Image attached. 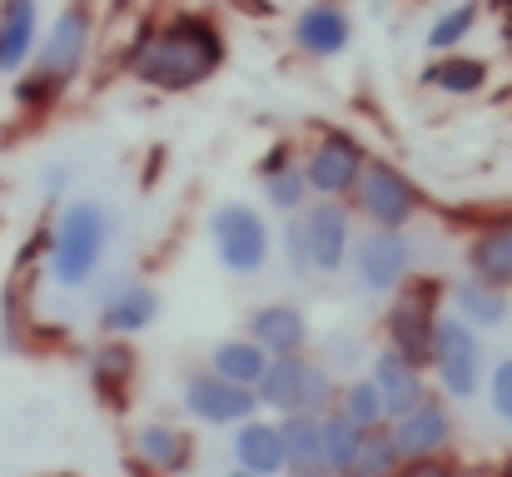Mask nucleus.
<instances>
[{
    "mask_svg": "<svg viewBox=\"0 0 512 477\" xmlns=\"http://www.w3.org/2000/svg\"><path fill=\"white\" fill-rule=\"evenodd\" d=\"M284 428V473L289 477H334L329 473V458H324V418H309V413H294V418H279Z\"/></svg>",
    "mask_w": 512,
    "mask_h": 477,
    "instance_id": "22",
    "label": "nucleus"
},
{
    "mask_svg": "<svg viewBox=\"0 0 512 477\" xmlns=\"http://www.w3.org/2000/svg\"><path fill=\"white\" fill-rule=\"evenodd\" d=\"M339 413L348 423H358L363 433H373V428H388L393 418H388V403H383V393H378V383L363 373V378H353V383H343L339 393Z\"/></svg>",
    "mask_w": 512,
    "mask_h": 477,
    "instance_id": "29",
    "label": "nucleus"
},
{
    "mask_svg": "<svg viewBox=\"0 0 512 477\" xmlns=\"http://www.w3.org/2000/svg\"><path fill=\"white\" fill-rule=\"evenodd\" d=\"M115 234V214L100 199H70L55 214L50 229V249H45V274L55 279V289H85L100 274V259L110 249Z\"/></svg>",
    "mask_w": 512,
    "mask_h": 477,
    "instance_id": "3",
    "label": "nucleus"
},
{
    "mask_svg": "<svg viewBox=\"0 0 512 477\" xmlns=\"http://www.w3.org/2000/svg\"><path fill=\"white\" fill-rule=\"evenodd\" d=\"M299 219H304V234H309V249H314V279L343 274L348 259H353V244H358L353 204L348 199H314Z\"/></svg>",
    "mask_w": 512,
    "mask_h": 477,
    "instance_id": "11",
    "label": "nucleus"
},
{
    "mask_svg": "<svg viewBox=\"0 0 512 477\" xmlns=\"http://www.w3.org/2000/svg\"><path fill=\"white\" fill-rule=\"evenodd\" d=\"M483 338L468 318H458L453 309H443L438 318V338H433V378L448 398H478L483 388Z\"/></svg>",
    "mask_w": 512,
    "mask_h": 477,
    "instance_id": "10",
    "label": "nucleus"
},
{
    "mask_svg": "<svg viewBox=\"0 0 512 477\" xmlns=\"http://www.w3.org/2000/svg\"><path fill=\"white\" fill-rule=\"evenodd\" d=\"M85 373H90V388H95V393L115 408V403L125 398V388L135 383V348H130L125 338H110V343L90 348Z\"/></svg>",
    "mask_w": 512,
    "mask_h": 477,
    "instance_id": "25",
    "label": "nucleus"
},
{
    "mask_svg": "<svg viewBox=\"0 0 512 477\" xmlns=\"http://www.w3.org/2000/svg\"><path fill=\"white\" fill-rule=\"evenodd\" d=\"M339 378L329 363L309 358V353H294V358H274L264 383H259V403L274 408L279 418H294V413H309V418H329L339 408Z\"/></svg>",
    "mask_w": 512,
    "mask_h": 477,
    "instance_id": "5",
    "label": "nucleus"
},
{
    "mask_svg": "<svg viewBox=\"0 0 512 477\" xmlns=\"http://www.w3.org/2000/svg\"><path fill=\"white\" fill-rule=\"evenodd\" d=\"M348 204H353V214L363 219V229H408V224L423 214V189H418L393 159L373 155Z\"/></svg>",
    "mask_w": 512,
    "mask_h": 477,
    "instance_id": "6",
    "label": "nucleus"
},
{
    "mask_svg": "<svg viewBox=\"0 0 512 477\" xmlns=\"http://www.w3.org/2000/svg\"><path fill=\"white\" fill-rule=\"evenodd\" d=\"M453 413L443 398H428L423 408H413L408 418L393 423V443L403 453V463H423V458H438L443 448H453Z\"/></svg>",
    "mask_w": 512,
    "mask_h": 477,
    "instance_id": "15",
    "label": "nucleus"
},
{
    "mask_svg": "<svg viewBox=\"0 0 512 477\" xmlns=\"http://www.w3.org/2000/svg\"><path fill=\"white\" fill-rule=\"evenodd\" d=\"M398 477H458V468H448L443 458H423V463H403Z\"/></svg>",
    "mask_w": 512,
    "mask_h": 477,
    "instance_id": "35",
    "label": "nucleus"
},
{
    "mask_svg": "<svg viewBox=\"0 0 512 477\" xmlns=\"http://www.w3.org/2000/svg\"><path fill=\"white\" fill-rule=\"evenodd\" d=\"M279 249H284V264L294 279H314V249H309V234H304V219H284V234H279Z\"/></svg>",
    "mask_w": 512,
    "mask_h": 477,
    "instance_id": "32",
    "label": "nucleus"
},
{
    "mask_svg": "<svg viewBox=\"0 0 512 477\" xmlns=\"http://www.w3.org/2000/svg\"><path fill=\"white\" fill-rule=\"evenodd\" d=\"M478 20H483V0H458V5H448V10L428 25L423 50H428V55H453V50H463V40L478 30Z\"/></svg>",
    "mask_w": 512,
    "mask_h": 477,
    "instance_id": "27",
    "label": "nucleus"
},
{
    "mask_svg": "<svg viewBox=\"0 0 512 477\" xmlns=\"http://www.w3.org/2000/svg\"><path fill=\"white\" fill-rule=\"evenodd\" d=\"M368 159L373 155L358 145V135H348L343 125H319L304 150V174L314 184V199H353Z\"/></svg>",
    "mask_w": 512,
    "mask_h": 477,
    "instance_id": "9",
    "label": "nucleus"
},
{
    "mask_svg": "<svg viewBox=\"0 0 512 477\" xmlns=\"http://www.w3.org/2000/svg\"><path fill=\"white\" fill-rule=\"evenodd\" d=\"M488 403H493V413L512 428V358H498V363H493V373H488Z\"/></svg>",
    "mask_w": 512,
    "mask_h": 477,
    "instance_id": "33",
    "label": "nucleus"
},
{
    "mask_svg": "<svg viewBox=\"0 0 512 477\" xmlns=\"http://www.w3.org/2000/svg\"><path fill=\"white\" fill-rule=\"evenodd\" d=\"M90 40H95V5L90 0H70L50 20V30L40 35V50H35L30 70L10 80L15 110L20 115H45L80 80V70L90 60Z\"/></svg>",
    "mask_w": 512,
    "mask_h": 477,
    "instance_id": "2",
    "label": "nucleus"
},
{
    "mask_svg": "<svg viewBox=\"0 0 512 477\" xmlns=\"http://www.w3.org/2000/svg\"><path fill=\"white\" fill-rule=\"evenodd\" d=\"M443 304H448V284L443 279H428V274H413L388 314H383V338L388 348H398L408 363L428 368L433 373V338H438V318H443Z\"/></svg>",
    "mask_w": 512,
    "mask_h": 477,
    "instance_id": "4",
    "label": "nucleus"
},
{
    "mask_svg": "<svg viewBox=\"0 0 512 477\" xmlns=\"http://www.w3.org/2000/svg\"><path fill=\"white\" fill-rule=\"evenodd\" d=\"M348 40H353V15L343 0H309L289 25V45L309 60H339Z\"/></svg>",
    "mask_w": 512,
    "mask_h": 477,
    "instance_id": "13",
    "label": "nucleus"
},
{
    "mask_svg": "<svg viewBox=\"0 0 512 477\" xmlns=\"http://www.w3.org/2000/svg\"><path fill=\"white\" fill-rule=\"evenodd\" d=\"M184 408H189V418H199V423H209V428H239V423L254 418L259 388L229 383V378H219V373L204 363V368H194V373L184 378Z\"/></svg>",
    "mask_w": 512,
    "mask_h": 477,
    "instance_id": "12",
    "label": "nucleus"
},
{
    "mask_svg": "<svg viewBox=\"0 0 512 477\" xmlns=\"http://www.w3.org/2000/svg\"><path fill=\"white\" fill-rule=\"evenodd\" d=\"M259 189H264L269 209H279L284 219H294V214H304V209L314 204V184H309V174H304V159L289 164V169L259 174Z\"/></svg>",
    "mask_w": 512,
    "mask_h": 477,
    "instance_id": "28",
    "label": "nucleus"
},
{
    "mask_svg": "<svg viewBox=\"0 0 512 477\" xmlns=\"http://www.w3.org/2000/svg\"><path fill=\"white\" fill-rule=\"evenodd\" d=\"M363 428L358 423H348L339 408L324 418V458H329V473L334 477H348L353 473V463H358V453H363Z\"/></svg>",
    "mask_w": 512,
    "mask_h": 477,
    "instance_id": "30",
    "label": "nucleus"
},
{
    "mask_svg": "<svg viewBox=\"0 0 512 477\" xmlns=\"http://www.w3.org/2000/svg\"><path fill=\"white\" fill-rule=\"evenodd\" d=\"M40 50V0H0V75L15 80Z\"/></svg>",
    "mask_w": 512,
    "mask_h": 477,
    "instance_id": "16",
    "label": "nucleus"
},
{
    "mask_svg": "<svg viewBox=\"0 0 512 477\" xmlns=\"http://www.w3.org/2000/svg\"><path fill=\"white\" fill-rule=\"evenodd\" d=\"M229 60V35L209 10H174L150 25L125 55V75L160 95H189L209 85Z\"/></svg>",
    "mask_w": 512,
    "mask_h": 477,
    "instance_id": "1",
    "label": "nucleus"
},
{
    "mask_svg": "<svg viewBox=\"0 0 512 477\" xmlns=\"http://www.w3.org/2000/svg\"><path fill=\"white\" fill-rule=\"evenodd\" d=\"M155 318H160V289L145 284V279H125V289L100 309L95 323H100L105 338H135V333H145Z\"/></svg>",
    "mask_w": 512,
    "mask_h": 477,
    "instance_id": "19",
    "label": "nucleus"
},
{
    "mask_svg": "<svg viewBox=\"0 0 512 477\" xmlns=\"http://www.w3.org/2000/svg\"><path fill=\"white\" fill-rule=\"evenodd\" d=\"M40 189H45V199H65V189H70V164L40 169Z\"/></svg>",
    "mask_w": 512,
    "mask_h": 477,
    "instance_id": "34",
    "label": "nucleus"
},
{
    "mask_svg": "<svg viewBox=\"0 0 512 477\" xmlns=\"http://www.w3.org/2000/svg\"><path fill=\"white\" fill-rule=\"evenodd\" d=\"M488 10H493L503 25H512V0H488Z\"/></svg>",
    "mask_w": 512,
    "mask_h": 477,
    "instance_id": "36",
    "label": "nucleus"
},
{
    "mask_svg": "<svg viewBox=\"0 0 512 477\" xmlns=\"http://www.w3.org/2000/svg\"><path fill=\"white\" fill-rule=\"evenodd\" d=\"M209 244H214V259L239 274V279H254L264 264H269V249H274V234H269V219L254 209V204H219L209 214Z\"/></svg>",
    "mask_w": 512,
    "mask_h": 477,
    "instance_id": "8",
    "label": "nucleus"
},
{
    "mask_svg": "<svg viewBox=\"0 0 512 477\" xmlns=\"http://www.w3.org/2000/svg\"><path fill=\"white\" fill-rule=\"evenodd\" d=\"M493 80V65L483 55H468V50H453V55H433L428 70H423V85L448 95V100H468V95H483Z\"/></svg>",
    "mask_w": 512,
    "mask_h": 477,
    "instance_id": "20",
    "label": "nucleus"
},
{
    "mask_svg": "<svg viewBox=\"0 0 512 477\" xmlns=\"http://www.w3.org/2000/svg\"><path fill=\"white\" fill-rule=\"evenodd\" d=\"M269 363H274V353L259 348L249 333H239V338H219V343L209 348V368H214L219 378H229V383H244V388H259L264 373H269Z\"/></svg>",
    "mask_w": 512,
    "mask_h": 477,
    "instance_id": "24",
    "label": "nucleus"
},
{
    "mask_svg": "<svg viewBox=\"0 0 512 477\" xmlns=\"http://www.w3.org/2000/svg\"><path fill=\"white\" fill-rule=\"evenodd\" d=\"M503 50L512 55V25H503Z\"/></svg>",
    "mask_w": 512,
    "mask_h": 477,
    "instance_id": "37",
    "label": "nucleus"
},
{
    "mask_svg": "<svg viewBox=\"0 0 512 477\" xmlns=\"http://www.w3.org/2000/svg\"><path fill=\"white\" fill-rule=\"evenodd\" d=\"M398 473H403V453L393 443V423L388 428H373L363 438V453H358V463H353L348 477H398Z\"/></svg>",
    "mask_w": 512,
    "mask_h": 477,
    "instance_id": "31",
    "label": "nucleus"
},
{
    "mask_svg": "<svg viewBox=\"0 0 512 477\" xmlns=\"http://www.w3.org/2000/svg\"><path fill=\"white\" fill-rule=\"evenodd\" d=\"M55 477H75V473H55Z\"/></svg>",
    "mask_w": 512,
    "mask_h": 477,
    "instance_id": "39",
    "label": "nucleus"
},
{
    "mask_svg": "<svg viewBox=\"0 0 512 477\" xmlns=\"http://www.w3.org/2000/svg\"><path fill=\"white\" fill-rule=\"evenodd\" d=\"M448 309H453L458 318H468V323L483 333V328H503V323H508L512 299H508V289H493V284L463 274V279L448 284Z\"/></svg>",
    "mask_w": 512,
    "mask_h": 477,
    "instance_id": "23",
    "label": "nucleus"
},
{
    "mask_svg": "<svg viewBox=\"0 0 512 477\" xmlns=\"http://www.w3.org/2000/svg\"><path fill=\"white\" fill-rule=\"evenodd\" d=\"M234 463L254 477H274L284 473V428L279 423H264V418H249L234 428Z\"/></svg>",
    "mask_w": 512,
    "mask_h": 477,
    "instance_id": "21",
    "label": "nucleus"
},
{
    "mask_svg": "<svg viewBox=\"0 0 512 477\" xmlns=\"http://www.w3.org/2000/svg\"><path fill=\"white\" fill-rule=\"evenodd\" d=\"M413 259H418V249H413L408 229H363L353 244V259H348L353 289L368 299H393L413 279Z\"/></svg>",
    "mask_w": 512,
    "mask_h": 477,
    "instance_id": "7",
    "label": "nucleus"
},
{
    "mask_svg": "<svg viewBox=\"0 0 512 477\" xmlns=\"http://www.w3.org/2000/svg\"><path fill=\"white\" fill-rule=\"evenodd\" d=\"M244 333L259 348H269L274 358H294V353L309 348V314L299 304H259L244 318Z\"/></svg>",
    "mask_w": 512,
    "mask_h": 477,
    "instance_id": "17",
    "label": "nucleus"
},
{
    "mask_svg": "<svg viewBox=\"0 0 512 477\" xmlns=\"http://www.w3.org/2000/svg\"><path fill=\"white\" fill-rule=\"evenodd\" d=\"M368 378L378 383V393H383V403H388V418L398 423V418H408L413 408H423L428 398H433V388H428V368H418V363H408L398 348H378L373 353V368H368Z\"/></svg>",
    "mask_w": 512,
    "mask_h": 477,
    "instance_id": "14",
    "label": "nucleus"
},
{
    "mask_svg": "<svg viewBox=\"0 0 512 477\" xmlns=\"http://www.w3.org/2000/svg\"><path fill=\"white\" fill-rule=\"evenodd\" d=\"M135 453L165 477H179L189 463H194V438L184 428H170V423H145L135 433Z\"/></svg>",
    "mask_w": 512,
    "mask_h": 477,
    "instance_id": "26",
    "label": "nucleus"
},
{
    "mask_svg": "<svg viewBox=\"0 0 512 477\" xmlns=\"http://www.w3.org/2000/svg\"><path fill=\"white\" fill-rule=\"evenodd\" d=\"M229 477H254V473H244V468H239V473H229Z\"/></svg>",
    "mask_w": 512,
    "mask_h": 477,
    "instance_id": "38",
    "label": "nucleus"
},
{
    "mask_svg": "<svg viewBox=\"0 0 512 477\" xmlns=\"http://www.w3.org/2000/svg\"><path fill=\"white\" fill-rule=\"evenodd\" d=\"M463 264H468V274H473V279H483V284L508 289L512 294V219H493V224H483V229L468 239Z\"/></svg>",
    "mask_w": 512,
    "mask_h": 477,
    "instance_id": "18",
    "label": "nucleus"
}]
</instances>
